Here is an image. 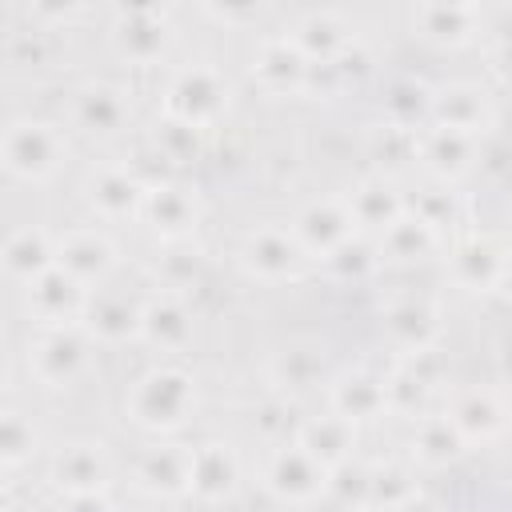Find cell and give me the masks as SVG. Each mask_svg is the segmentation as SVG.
<instances>
[{"instance_id": "18", "label": "cell", "mask_w": 512, "mask_h": 512, "mask_svg": "<svg viewBox=\"0 0 512 512\" xmlns=\"http://www.w3.org/2000/svg\"><path fill=\"white\" fill-rule=\"evenodd\" d=\"M140 324H144V332H148L152 340H164V344H176V340L184 336V316H180L172 304H156V308H148Z\"/></svg>"}, {"instance_id": "16", "label": "cell", "mask_w": 512, "mask_h": 512, "mask_svg": "<svg viewBox=\"0 0 512 512\" xmlns=\"http://www.w3.org/2000/svg\"><path fill=\"white\" fill-rule=\"evenodd\" d=\"M76 484L84 496L92 492V484H100V456L88 452V448H72L64 460H60V484Z\"/></svg>"}, {"instance_id": "14", "label": "cell", "mask_w": 512, "mask_h": 512, "mask_svg": "<svg viewBox=\"0 0 512 512\" xmlns=\"http://www.w3.org/2000/svg\"><path fill=\"white\" fill-rule=\"evenodd\" d=\"M456 264H460V272L464 268H472L468 276H464V284H488V280H496L500 272H504V264H500V256L488 248V244H480V240H472L468 248H460L456 252Z\"/></svg>"}, {"instance_id": "6", "label": "cell", "mask_w": 512, "mask_h": 512, "mask_svg": "<svg viewBox=\"0 0 512 512\" xmlns=\"http://www.w3.org/2000/svg\"><path fill=\"white\" fill-rule=\"evenodd\" d=\"M60 268L76 280L84 276H100L108 268V244L100 236H68L60 244Z\"/></svg>"}, {"instance_id": "8", "label": "cell", "mask_w": 512, "mask_h": 512, "mask_svg": "<svg viewBox=\"0 0 512 512\" xmlns=\"http://www.w3.org/2000/svg\"><path fill=\"white\" fill-rule=\"evenodd\" d=\"M140 480L156 492H176V488L192 484V456H176V452L160 448L140 464Z\"/></svg>"}, {"instance_id": "19", "label": "cell", "mask_w": 512, "mask_h": 512, "mask_svg": "<svg viewBox=\"0 0 512 512\" xmlns=\"http://www.w3.org/2000/svg\"><path fill=\"white\" fill-rule=\"evenodd\" d=\"M248 264H252V268L284 272V268L292 264V244L280 240V236H260V240H252V248H248Z\"/></svg>"}, {"instance_id": "15", "label": "cell", "mask_w": 512, "mask_h": 512, "mask_svg": "<svg viewBox=\"0 0 512 512\" xmlns=\"http://www.w3.org/2000/svg\"><path fill=\"white\" fill-rule=\"evenodd\" d=\"M92 200L112 216V212H128L132 204H136V184L128 180V176H116V172H108V176H100L96 184H92Z\"/></svg>"}, {"instance_id": "2", "label": "cell", "mask_w": 512, "mask_h": 512, "mask_svg": "<svg viewBox=\"0 0 512 512\" xmlns=\"http://www.w3.org/2000/svg\"><path fill=\"white\" fill-rule=\"evenodd\" d=\"M192 400V388L180 372H152L136 392V416L144 424H176Z\"/></svg>"}, {"instance_id": "5", "label": "cell", "mask_w": 512, "mask_h": 512, "mask_svg": "<svg viewBox=\"0 0 512 512\" xmlns=\"http://www.w3.org/2000/svg\"><path fill=\"white\" fill-rule=\"evenodd\" d=\"M268 480H272V488L284 492V496H308V492H316L320 468H316V460H312L304 448H292V452L276 456Z\"/></svg>"}, {"instance_id": "24", "label": "cell", "mask_w": 512, "mask_h": 512, "mask_svg": "<svg viewBox=\"0 0 512 512\" xmlns=\"http://www.w3.org/2000/svg\"><path fill=\"white\" fill-rule=\"evenodd\" d=\"M420 448L428 452V456H452L456 452V424L448 428V420H436V424H424V432H420Z\"/></svg>"}, {"instance_id": "1", "label": "cell", "mask_w": 512, "mask_h": 512, "mask_svg": "<svg viewBox=\"0 0 512 512\" xmlns=\"http://www.w3.org/2000/svg\"><path fill=\"white\" fill-rule=\"evenodd\" d=\"M60 160V136L48 124L20 120L4 132V164L16 176H44Z\"/></svg>"}, {"instance_id": "20", "label": "cell", "mask_w": 512, "mask_h": 512, "mask_svg": "<svg viewBox=\"0 0 512 512\" xmlns=\"http://www.w3.org/2000/svg\"><path fill=\"white\" fill-rule=\"evenodd\" d=\"M388 328L400 336L404 332V344H424V336L432 332V320H428V312L424 308H416V304H408V308H396L392 316H388Z\"/></svg>"}, {"instance_id": "27", "label": "cell", "mask_w": 512, "mask_h": 512, "mask_svg": "<svg viewBox=\"0 0 512 512\" xmlns=\"http://www.w3.org/2000/svg\"><path fill=\"white\" fill-rule=\"evenodd\" d=\"M504 284H508V292H512V272H508V276H504Z\"/></svg>"}, {"instance_id": "23", "label": "cell", "mask_w": 512, "mask_h": 512, "mask_svg": "<svg viewBox=\"0 0 512 512\" xmlns=\"http://www.w3.org/2000/svg\"><path fill=\"white\" fill-rule=\"evenodd\" d=\"M344 224H348L344 216H336V212H328V208H324V212L316 208V212L304 216V236L316 240V236L324 232V244H340V240H344Z\"/></svg>"}, {"instance_id": "11", "label": "cell", "mask_w": 512, "mask_h": 512, "mask_svg": "<svg viewBox=\"0 0 512 512\" xmlns=\"http://www.w3.org/2000/svg\"><path fill=\"white\" fill-rule=\"evenodd\" d=\"M232 484V464L220 448H204L200 456H192V488L200 492H224Z\"/></svg>"}, {"instance_id": "12", "label": "cell", "mask_w": 512, "mask_h": 512, "mask_svg": "<svg viewBox=\"0 0 512 512\" xmlns=\"http://www.w3.org/2000/svg\"><path fill=\"white\" fill-rule=\"evenodd\" d=\"M336 400H340L344 416L352 420V416H368V412H376V408L384 404V388H376V380H368V376H352V380L340 384Z\"/></svg>"}, {"instance_id": "13", "label": "cell", "mask_w": 512, "mask_h": 512, "mask_svg": "<svg viewBox=\"0 0 512 512\" xmlns=\"http://www.w3.org/2000/svg\"><path fill=\"white\" fill-rule=\"evenodd\" d=\"M80 120L92 128V132H112L116 120H120V100L116 92H104V88H92L80 96Z\"/></svg>"}, {"instance_id": "9", "label": "cell", "mask_w": 512, "mask_h": 512, "mask_svg": "<svg viewBox=\"0 0 512 512\" xmlns=\"http://www.w3.org/2000/svg\"><path fill=\"white\" fill-rule=\"evenodd\" d=\"M452 424H456L460 436H488V432L500 428V408L492 404V396L472 392V396H464V400L456 404Z\"/></svg>"}, {"instance_id": "17", "label": "cell", "mask_w": 512, "mask_h": 512, "mask_svg": "<svg viewBox=\"0 0 512 512\" xmlns=\"http://www.w3.org/2000/svg\"><path fill=\"white\" fill-rule=\"evenodd\" d=\"M144 208L152 212L156 228L160 224L164 228H184V220H188V200L180 196V188H156V192H148Z\"/></svg>"}, {"instance_id": "21", "label": "cell", "mask_w": 512, "mask_h": 512, "mask_svg": "<svg viewBox=\"0 0 512 512\" xmlns=\"http://www.w3.org/2000/svg\"><path fill=\"white\" fill-rule=\"evenodd\" d=\"M132 324H136V316H132L124 304H96V308H92V332H100V336H108V340L132 332Z\"/></svg>"}, {"instance_id": "7", "label": "cell", "mask_w": 512, "mask_h": 512, "mask_svg": "<svg viewBox=\"0 0 512 512\" xmlns=\"http://www.w3.org/2000/svg\"><path fill=\"white\" fill-rule=\"evenodd\" d=\"M80 344H76V336H68V332H52V336H44V344L36 348V372L44 376V380H68L76 368H80Z\"/></svg>"}, {"instance_id": "25", "label": "cell", "mask_w": 512, "mask_h": 512, "mask_svg": "<svg viewBox=\"0 0 512 512\" xmlns=\"http://www.w3.org/2000/svg\"><path fill=\"white\" fill-rule=\"evenodd\" d=\"M464 132H448V128H440V136H436V144L428 148V156L440 164V168H456L460 164V156H464Z\"/></svg>"}, {"instance_id": "26", "label": "cell", "mask_w": 512, "mask_h": 512, "mask_svg": "<svg viewBox=\"0 0 512 512\" xmlns=\"http://www.w3.org/2000/svg\"><path fill=\"white\" fill-rule=\"evenodd\" d=\"M24 440L32 444V428H24L16 412H8V420H4V460H8V464H16L20 456H28Z\"/></svg>"}, {"instance_id": "22", "label": "cell", "mask_w": 512, "mask_h": 512, "mask_svg": "<svg viewBox=\"0 0 512 512\" xmlns=\"http://www.w3.org/2000/svg\"><path fill=\"white\" fill-rule=\"evenodd\" d=\"M380 192H388V188H360V196H356V216L360 220H376V224H392V216H396V200L392 196H380Z\"/></svg>"}, {"instance_id": "3", "label": "cell", "mask_w": 512, "mask_h": 512, "mask_svg": "<svg viewBox=\"0 0 512 512\" xmlns=\"http://www.w3.org/2000/svg\"><path fill=\"white\" fill-rule=\"evenodd\" d=\"M28 304H36V312L52 324H60L64 316H72L80 304H84V292H80V280L68 276L64 268H48L44 276H36L28 284Z\"/></svg>"}, {"instance_id": "4", "label": "cell", "mask_w": 512, "mask_h": 512, "mask_svg": "<svg viewBox=\"0 0 512 512\" xmlns=\"http://www.w3.org/2000/svg\"><path fill=\"white\" fill-rule=\"evenodd\" d=\"M4 264H8V272H12L16 280L32 284L36 276H44V272L52 268V248H48V240H44L40 232L24 228V232H16V236L8 240Z\"/></svg>"}, {"instance_id": "10", "label": "cell", "mask_w": 512, "mask_h": 512, "mask_svg": "<svg viewBox=\"0 0 512 512\" xmlns=\"http://www.w3.org/2000/svg\"><path fill=\"white\" fill-rule=\"evenodd\" d=\"M316 464L324 460H336L344 448H348V428L340 420H320V424H308L304 428V444H300Z\"/></svg>"}]
</instances>
